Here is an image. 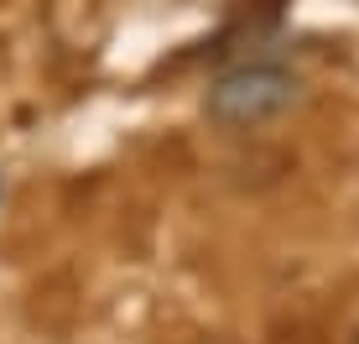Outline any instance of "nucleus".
I'll use <instances>...</instances> for the list:
<instances>
[{
	"label": "nucleus",
	"mask_w": 359,
	"mask_h": 344,
	"mask_svg": "<svg viewBox=\"0 0 359 344\" xmlns=\"http://www.w3.org/2000/svg\"><path fill=\"white\" fill-rule=\"evenodd\" d=\"M354 344H359V339H354Z\"/></svg>",
	"instance_id": "obj_2"
},
{
	"label": "nucleus",
	"mask_w": 359,
	"mask_h": 344,
	"mask_svg": "<svg viewBox=\"0 0 359 344\" xmlns=\"http://www.w3.org/2000/svg\"><path fill=\"white\" fill-rule=\"evenodd\" d=\"M297 73H287L281 63H245V68H229L224 79L208 84V120L219 126H261V120L281 115L292 100H297Z\"/></svg>",
	"instance_id": "obj_1"
}]
</instances>
